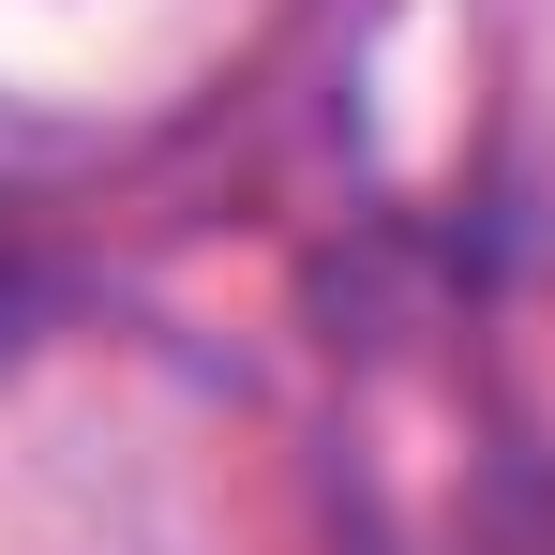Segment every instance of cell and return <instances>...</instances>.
Returning a JSON list of instances; mask_svg holds the SVG:
<instances>
[{"label":"cell","instance_id":"cell-1","mask_svg":"<svg viewBox=\"0 0 555 555\" xmlns=\"http://www.w3.org/2000/svg\"><path fill=\"white\" fill-rule=\"evenodd\" d=\"M15 315H30V271H15V256H0V346H15Z\"/></svg>","mask_w":555,"mask_h":555}]
</instances>
